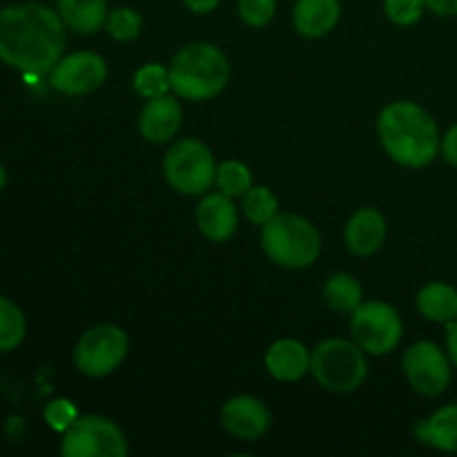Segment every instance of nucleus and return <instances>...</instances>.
I'll use <instances>...</instances> for the list:
<instances>
[{"label": "nucleus", "mask_w": 457, "mask_h": 457, "mask_svg": "<svg viewBox=\"0 0 457 457\" xmlns=\"http://www.w3.org/2000/svg\"><path fill=\"white\" fill-rule=\"evenodd\" d=\"M65 49V22L40 3L0 9V61L25 74H47Z\"/></svg>", "instance_id": "f257e3e1"}, {"label": "nucleus", "mask_w": 457, "mask_h": 457, "mask_svg": "<svg viewBox=\"0 0 457 457\" xmlns=\"http://www.w3.org/2000/svg\"><path fill=\"white\" fill-rule=\"evenodd\" d=\"M379 141L395 163L424 168L440 152V129L424 107L411 101L391 103L378 120Z\"/></svg>", "instance_id": "f03ea898"}, {"label": "nucleus", "mask_w": 457, "mask_h": 457, "mask_svg": "<svg viewBox=\"0 0 457 457\" xmlns=\"http://www.w3.org/2000/svg\"><path fill=\"white\" fill-rule=\"evenodd\" d=\"M230 80L226 54L208 43L183 47L170 65V83L177 96L187 101H208L223 92Z\"/></svg>", "instance_id": "7ed1b4c3"}, {"label": "nucleus", "mask_w": 457, "mask_h": 457, "mask_svg": "<svg viewBox=\"0 0 457 457\" xmlns=\"http://www.w3.org/2000/svg\"><path fill=\"white\" fill-rule=\"evenodd\" d=\"M262 245L279 266L306 268L320 257L321 237L308 219L297 214H275L263 226Z\"/></svg>", "instance_id": "20e7f679"}, {"label": "nucleus", "mask_w": 457, "mask_h": 457, "mask_svg": "<svg viewBox=\"0 0 457 457\" xmlns=\"http://www.w3.org/2000/svg\"><path fill=\"white\" fill-rule=\"evenodd\" d=\"M311 373L333 393H351L364 384L369 364L357 344L346 339H326L311 355Z\"/></svg>", "instance_id": "39448f33"}, {"label": "nucleus", "mask_w": 457, "mask_h": 457, "mask_svg": "<svg viewBox=\"0 0 457 457\" xmlns=\"http://www.w3.org/2000/svg\"><path fill=\"white\" fill-rule=\"evenodd\" d=\"M163 172L170 186L181 195H204L217 177V163L205 143L181 138L170 147L163 161Z\"/></svg>", "instance_id": "423d86ee"}, {"label": "nucleus", "mask_w": 457, "mask_h": 457, "mask_svg": "<svg viewBox=\"0 0 457 457\" xmlns=\"http://www.w3.org/2000/svg\"><path fill=\"white\" fill-rule=\"evenodd\" d=\"M61 453L65 457H125L128 442L114 422L85 415L65 431Z\"/></svg>", "instance_id": "0eeeda50"}, {"label": "nucleus", "mask_w": 457, "mask_h": 457, "mask_svg": "<svg viewBox=\"0 0 457 457\" xmlns=\"http://www.w3.org/2000/svg\"><path fill=\"white\" fill-rule=\"evenodd\" d=\"M353 339L370 355L395 351L402 339V320L393 306L384 302H366L353 311Z\"/></svg>", "instance_id": "6e6552de"}, {"label": "nucleus", "mask_w": 457, "mask_h": 457, "mask_svg": "<svg viewBox=\"0 0 457 457\" xmlns=\"http://www.w3.org/2000/svg\"><path fill=\"white\" fill-rule=\"evenodd\" d=\"M128 355V337L119 326H94L74 348V364L87 378H105L114 373Z\"/></svg>", "instance_id": "1a4fd4ad"}, {"label": "nucleus", "mask_w": 457, "mask_h": 457, "mask_svg": "<svg viewBox=\"0 0 457 457\" xmlns=\"http://www.w3.org/2000/svg\"><path fill=\"white\" fill-rule=\"evenodd\" d=\"M404 373L418 393L436 397L451 382V366L445 351L433 342H418L404 353Z\"/></svg>", "instance_id": "9d476101"}, {"label": "nucleus", "mask_w": 457, "mask_h": 457, "mask_svg": "<svg viewBox=\"0 0 457 457\" xmlns=\"http://www.w3.org/2000/svg\"><path fill=\"white\" fill-rule=\"evenodd\" d=\"M107 79L103 56L94 52H76L61 58L49 71V85L61 94H87L101 87Z\"/></svg>", "instance_id": "9b49d317"}, {"label": "nucleus", "mask_w": 457, "mask_h": 457, "mask_svg": "<svg viewBox=\"0 0 457 457\" xmlns=\"http://www.w3.org/2000/svg\"><path fill=\"white\" fill-rule=\"evenodd\" d=\"M221 422L230 436L239 440H257L270 427V413L257 397L239 395L226 402L221 411Z\"/></svg>", "instance_id": "f8f14e48"}, {"label": "nucleus", "mask_w": 457, "mask_h": 457, "mask_svg": "<svg viewBox=\"0 0 457 457\" xmlns=\"http://www.w3.org/2000/svg\"><path fill=\"white\" fill-rule=\"evenodd\" d=\"M196 226L205 239L221 244L228 241L237 232L239 226V214L232 205L228 195H210L196 208Z\"/></svg>", "instance_id": "ddd939ff"}, {"label": "nucleus", "mask_w": 457, "mask_h": 457, "mask_svg": "<svg viewBox=\"0 0 457 457\" xmlns=\"http://www.w3.org/2000/svg\"><path fill=\"white\" fill-rule=\"evenodd\" d=\"M181 128V105L174 96H156L138 116V129L150 143H168Z\"/></svg>", "instance_id": "4468645a"}, {"label": "nucleus", "mask_w": 457, "mask_h": 457, "mask_svg": "<svg viewBox=\"0 0 457 457\" xmlns=\"http://www.w3.org/2000/svg\"><path fill=\"white\" fill-rule=\"evenodd\" d=\"M386 239V219L379 210L364 208L351 217L346 226V245L357 257H370Z\"/></svg>", "instance_id": "2eb2a0df"}, {"label": "nucleus", "mask_w": 457, "mask_h": 457, "mask_svg": "<svg viewBox=\"0 0 457 457\" xmlns=\"http://www.w3.org/2000/svg\"><path fill=\"white\" fill-rule=\"evenodd\" d=\"M266 369L279 382H297L311 370V355L297 339H279L268 351Z\"/></svg>", "instance_id": "dca6fc26"}, {"label": "nucleus", "mask_w": 457, "mask_h": 457, "mask_svg": "<svg viewBox=\"0 0 457 457\" xmlns=\"http://www.w3.org/2000/svg\"><path fill=\"white\" fill-rule=\"evenodd\" d=\"M339 13V0H297L293 12L295 29L306 38H321L335 29Z\"/></svg>", "instance_id": "f3484780"}, {"label": "nucleus", "mask_w": 457, "mask_h": 457, "mask_svg": "<svg viewBox=\"0 0 457 457\" xmlns=\"http://www.w3.org/2000/svg\"><path fill=\"white\" fill-rule=\"evenodd\" d=\"M56 12L76 34H96L107 21L105 0H58Z\"/></svg>", "instance_id": "a211bd4d"}, {"label": "nucleus", "mask_w": 457, "mask_h": 457, "mask_svg": "<svg viewBox=\"0 0 457 457\" xmlns=\"http://www.w3.org/2000/svg\"><path fill=\"white\" fill-rule=\"evenodd\" d=\"M415 436L424 445H431L436 449L455 453L457 451V404L445 406L436 411L428 420L415 427Z\"/></svg>", "instance_id": "6ab92c4d"}, {"label": "nucleus", "mask_w": 457, "mask_h": 457, "mask_svg": "<svg viewBox=\"0 0 457 457\" xmlns=\"http://www.w3.org/2000/svg\"><path fill=\"white\" fill-rule=\"evenodd\" d=\"M418 308L427 320L449 324L457 317V290L442 281L424 286L418 295Z\"/></svg>", "instance_id": "aec40b11"}, {"label": "nucleus", "mask_w": 457, "mask_h": 457, "mask_svg": "<svg viewBox=\"0 0 457 457\" xmlns=\"http://www.w3.org/2000/svg\"><path fill=\"white\" fill-rule=\"evenodd\" d=\"M324 299L333 311L353 312L361 303V286L351 275H333L324 286Z\"/></svg>", "instance_id": "412c9836"}, {"label": "nucleus", "mask_w": 457, "mask_h": 457, "mask_svg": "<svg viewBox=\"0 0 457 457\" xmlns=\"http://www.w3.org/2000/svg\"><path fill=\"white\" fill-rule=\"evenodd\" d=\"M25 315L9 299L0 297V353H9L25 339Z\"/></svg>", "instance_id": "4be33fe9"}, {"label": "nucleus", "mask_w": 457, "mask_h": 457, "mask_svg": "<svg viewBox=\"0 0 457 457\" xmlns=\"http://www.w3.org/2000/svg\"><path fill=\"white\" fill-rule=\"evenodd\" d=\"M214 183L228 196H244L253 187V174L241 161H223L217 168Z\"/></svg>", "instance_id": "5701e85b"}, {"label": "nucleus", "mask_w": 457, "mask_h": 457, "mask_svg": "<svg viewBox=\"0 0 457 457\" xmlns=\"http://www.w3.org/2000/svg\"><path fill=\"white\" fill-rule=\"evenodd\" d=\"M244 214L257 226H266L275 214H279V204H277V196L272 195L268 187H250L244 195Z\"/></svg>", "instance_id": "b1692460"}, {"label": "nucleus", "mask_w": 457, "mask_h": 457, "mask_svg": "<svg viewBox=\"0 0 457 457\" xmlns=\"http://www.w3.org/2000/svg\"><path fill=\"white\" fill-rule=\"evenodd\" d=\"M134 89H137V94H141L143 98H147V101L156 96H165V94L172 89V83H170V70H165L163 65H156V62L141 67V70L134 74Z\"/></svg>", "instance_id": "393cba45"}, {"label": "nucleus", "mask_w": 457, "mask_h": 457, "mask_svg": "<svg viewBox=\"0 0 457 457\" xmlns=\"http://www.w3.org/2000/svg\"><path fill=\"white\" fill-rule=\"evenodd\" d=\"M105 29L110 31L112 38L120 40V43H128V40H134L141 34V16L134 9L119 7L107 13Z\"/></svg>", "instance_id": "a878e982"}, {"label": "nucleus", "mask_w": 457, "mask_h": 457, "mask_svg": "<svg viewBox=\"0 0 457 457\" xmlns=\"http://www.w3.org/2000/svg\"><path fill=\"white\" fill-rule=\"evenodd\" d=\"M277 0H239V16L245 25L263 27L275 18Z\"/></svg>", "instance_id": "bb28decb"}, {"label": "nucleus", "mask_w": 457, "mask_h": 457, "mask_svg": "<svg viewBox=\"0 0 457 457\" xmlns=\"http://www.w3.org/2000/svg\"><path fill=\"white\" fill-rule=\"evenodd\" d=\"M424 7H427L424 0H384L386 16L395 25H413V22H418L422 18Z\"/></svg>", "instance_id": "cd10ccee"}, {"label": "nucleus", "mask_w": 457, "mask_h": 457, "mask_svg": "<svg viewBox=\"0 0 457 457\" xmlns=\"http://www.w3.org/2000/svg\"><path fill=\"white\" fill-rule=\"evenodd\" d=\"M76 420H79V411H76V406L70 400H54L45 406V422L54 431L65 433Z\"/></svg>", "instance_id": "c85d7f7f"}, {"label": "nucleus", "mask_w": 457, "mask_h": 457, "mask_svg": "<svg viewBox=\"0 0 457 457\" xmlns=\"http://www.w3.org/2000/svg\"><path fill=\"white\" fill-rule=\"evenodd\" d=\"M442 154L451 165H457V123L442 138Z\"/></svg>", "instance_id": "c756f323"}, {"label": "nucleus", "mask_w": 457, "mask_h": 457, "mask_svg": "<svg viewBox=\"0 0 457 457\" xmlns=\"http://www.w3.org/2000/svg\"><path fill=\"white\" fill-rule=\"evenodd\" d=\"M424 4L437 16H457V0H424Z\"/></svg>", "instance_id": "7c9ffc66"}, {"label": "nucleus", "mask_w": 457, "mask_h": 457, "mask_svg": "<svg viewBox=\"0 0 457 457\" xmlns=\"http://www.w3.org/2000/svg\"><path fill=\"white\" fill-rule=\"evenodd\" d=\"M446 348H449L451 361L457 366V317L446 324Z\"/></svg>", "instance_id": "2f4dec72"}, {"label": "nucleus", "mask_w": 457, "mask_h": 457, "mask_svg": "<svg viewBox=\"0 0 457 457\" xmlns=\"http://www.w3.org/2000/svg\"><path fill=\"white\" fill-rule=\"evenodd\" d=\"M183 3L195 13H210L212 9H217L219 0H183Z\"/></svg>", "instance_id": "473e14b6"}, {"label": "nucleus", "mask_w": 457, "mask_h": 457, "mask_svg": "<svg viewBox=\"0 0 457 457\" xmlns=\"http://www.w3.org/2000/svg\"><path fill=\"white\" fill-rule=\"evenodd\" d=\"M4 183H7V172H4V168L0 165V190L4 187Z\"/></svg>", "instance_id": "72a5a7b5"}]
</instances>
